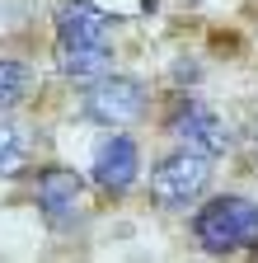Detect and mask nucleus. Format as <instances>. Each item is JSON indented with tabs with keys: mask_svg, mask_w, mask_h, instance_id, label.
Returning <instances> with one entry per match:
<instances>
[{
	"mask_svg": "<svg viewBox=\"0 0 258 263\" xmlns=\"http://www.w3.org/2000/svg\"><path fill=\"white\" fill-rule=\"evenodd\" d=\"M141 174V146L127 137V132H113L94 146V160H89V179L99 183V193L108 197H122L127 188L136 183Z\"/></svg>",
	"mask_w": 258,
	"mask_h": 263,
	"instance_id": "nucleus-5",
	"label": "nucleus"
},
{
	"mask_svg": "<svg viewBox=\"0 0 258 263\" xmlns=\"http://www.w3.org/2000/svg\"><path fill=\"white\" fill-rule=\"evenodd\" d=\"M28 127L10 113H0V179H19L28 170Z\"/></svg>",
	"mask_w": 258,
	"mask_h": 263,
	"instance_id": "nucleus-8",
	"label": "nucleus"
},
{
	"mask_svg": "<svg viewBox=\"0 0 258 263\" xmlns=\"http://www.w3.org/2000/svg\"><path fill=\"white\" fill-rule=\"evenodd\" d=\"M165 132L169 137H178L183 146H192V151H207V155H225L230 151V127L221 122V113L216 108H207L202 99H178L174 104V113L165 118Z\"/></svg>",
	"mask_w": 258,
	"mask_h": 263,
	"instance_id": "nucleus-4",
	"label": "nucleus"
},
{
	"mask_svg": "<svg viewBox=\"0 0 258 263\" xmlns=\"http://www.w3.org/2000/svg\"><path fill=\"white\" fill-rule=\"evenodd\" d=\"M33 85H38V71L28 61H19V57H0V113H10V108H19L28 94H33Z\"/></svg>",
	"mask_w": 258,
	"mask_h": 263,
	"instance_id": "nucleus-9",
	"label": "nucleus"
},
{
	"mask_svg": "<svg viewBox=\"0 0 258 263\" xmlns=\"http://www.w3.org/2000/svg\"><path fill=\"white\" fill-rule=\"evenodd\" d=\"M192 240L202 254H244L258 245V202L244 193H221L192 212Z\"/></svg>",
	"mask_w": 258,
	"mask_h": 263,
	"instance_id": "nucleus-1",
	"label": "nucleus"
},
{
	"mask_svg": "<svg viewBox=\"0 0 258 263\" xmlns=\"http://www.w3.org/2000/svg\"><path fill=\"white\" fill-rule=\"evenodd\" d=\"M52 24H56V47H94L108 43L113 14H104L94 0H61Z\"/></svg>",
	"mask_w": 258,
	"mask_h": 263,
	"instance_id": "nucleus-7",
	"label": "nucleus"
},
{
	"mask_svg": "<svg viewBox=\"0 0 258 263\" xmlns=\"http://www.w3.org/2000/svg\"><path fill=\"white\" fill-rule=\"evenodd\" d=\"M211 174H216V155L178 146L150 170V197L160 207H169V212H183L211 188Z\"/></svg>",
	"mask_w": 258,
	"mask_h": 263,
	"instance_id": "nucleus-2",
	"label": "nucleus"
},
{
	"mask_svg": "<svg viewBox=\"0 0 258 263\" xmlns=\"http://www.w3.org/2000/svg\"><path fill=\"white\" fill-rule=\"evenodd\" d=\"M80 113L99 127H132L146 113V85L136 76H99L89 80L85 99H80Z\"/></svg>",
	"mask_w": 258,
	"mask_h": 263,
	"instance_id": "nucleus-3",
	"label": "nucleus"
},
{
	"mask_svg": "<svg viewBox=\"0 0 258 263\" xmlns=\"http://www.w3.org/2000/svg\"><path fill=\"white\" fill-rule=\"evenodd\" d=\"M33 202L52 226H71L85 207V174L66 170V164H47L33 183Z\"/></svg>",
	"mask_w": 258,
	"mask_h": 263,
	"instance_id": "nucleus-6",
	"label": "nucleus"
}]
</instances>
